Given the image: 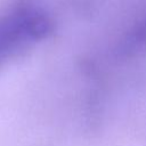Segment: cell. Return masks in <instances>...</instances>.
Segmentation results:
<instances>
[{
    "label": "cell",
    "instance_id": "obj_1",
    "mask_svg": "<svg viewBox=\"0 0 146 146\" xmlns=\"http://www.w3.org/2000/svg\"><path fill=\"white\" fill-rule=\"evenodd\" d=\"M146 42V22L139 27V30L133 34L132 38V44L137 46V44H143Z\"/></svg>",
    "mask_w": 146,
    "mask_h": 146
}]
</instances>
